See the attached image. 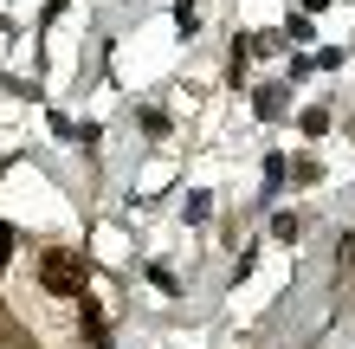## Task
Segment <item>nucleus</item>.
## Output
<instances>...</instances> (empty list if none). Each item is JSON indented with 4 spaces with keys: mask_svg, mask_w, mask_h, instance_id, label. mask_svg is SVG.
<instances>
[{
    "mask_svg": "<svg viewBox=\"0 0 355 349\" xmlns=\"http://www.w3.org/2000/svg\"><path fill=\"white\" fill-rule=\"evenodd\" d=\"M39 278H46V291H58V298H85V259L78 253H46V265H39Z\"/></svg>",
    "mask_w": 355,
    "mask_h": 349,
    "instance_id": "obj_1",
    "label": "nucleus"
},
{
    "mask_svg": "<svg viewBox=\"0 0 355 349\" xmlns=\"http://www.w3.org/2000/svg\"><path fill=\"white\" fill-rule=\"evenodd\" d=\"M7 259H13V227L0 220V265H7Z\"/></svg>",
    "mask_w": 355,
    "mask_h": 349,
    "instance_id": "obj_2",
    "label": "nucleus"
}]
</instances>
